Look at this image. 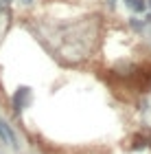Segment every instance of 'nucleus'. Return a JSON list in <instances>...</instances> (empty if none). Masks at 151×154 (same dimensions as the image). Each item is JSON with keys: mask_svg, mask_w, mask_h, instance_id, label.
<instances>
[{"mask_svg": "<svg viewBox=\"0 0 151 154\" xmlns=\"http://www.w3.org/2000/svg\"><path fill=\"white\" fill-rule=\"evenodd\" d=\"M107 2H109V7H114V5H116V0H107Z\"/></svg>", "mask_w": 151, "mask_h": 154, "instance_id": "5", "label": "nucleus"}, {"mask_svg": "<svg viewBox=\"0 0 151 154\" xmlns=\"http://www.w3.org/2000/svg\"><path fill=\"white\" fill-rule=\"evenodd\" d=\"M132 26H134V29H138V31H140V29H145V22H140L138 18H132Z\"/></svg>", "mask_w": 151, "mask_h": 154, "instance_id": "4", "label": "nucleus"}, {"mask_svg": "<svg viewBox=\"0 0 151 154\" xmlns=\"http://www.w3.org/2000/svg\"><path fill=\"white\" fill-rule=\"evenodd\" d=\"M0 141L11 145V148H18V137H16V132L11 130V125L7 123L4 119H0Z\"/></svg>", "mask_w": 151, "mask_h": 154, "instance_id": "1", "label": "nucleus"}, {"mask_svg": "<svg viewBox=\"0 0 151 154\" xmlns=\"http://www.w3.org/2000/svg\"><path fill=\"white\" fill-rule=\"evenodd\" d=\"M125 5L129 7V9H134L136 13H142V11L147 9V2H145V0H125Z\"/></svg>", "mask_w": 151, "mask_h": 154, "instance_id": "3", "label": "nucleus"}, {"mask_svg": "<svg viewBox=\"0 0 151 154\" xmlns=\"http://www.w3.org/2000/svg\"><path fill=\"white\" fill-rule=\"evenodd\" d=\"M29 95H31V90L29 88H18V93H16V97H13V110L16 112H22L24 110V106H26V99H29Z\"/></svg>", "mask_w": 151, "mask_h": 154, "instance_id": "2", "label": "nucleus"}]
</instances>
